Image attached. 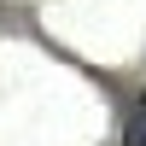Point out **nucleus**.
<instances>
[{
    "label": "nucleus",
    "mask_w": 146,
    "mask_h": 146,
    "mask_svg": "<svg viewBox=\"0 0 146 146\" xmlns=\"http://www.w3.org/2000/svg\"><path fill=\"white\" fill-rule=\"evenodd\" d=\"M123 146H146V100L129 111V129H123Z\"/></svg>",
    "instance_id": "f257e3e1"
}]
</instances>
